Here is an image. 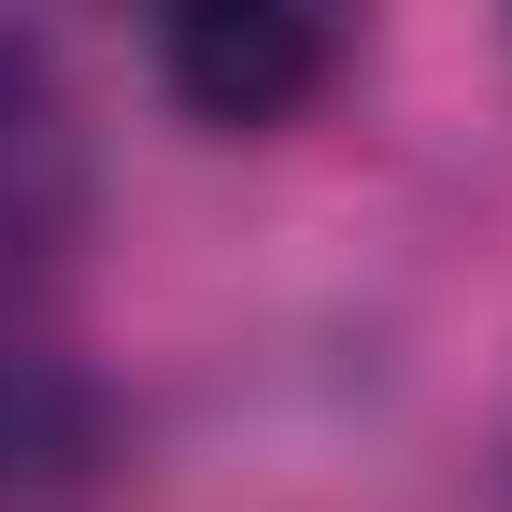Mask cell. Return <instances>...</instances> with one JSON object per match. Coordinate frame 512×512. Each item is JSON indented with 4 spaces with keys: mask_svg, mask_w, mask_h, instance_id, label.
<instances>
[{
    "mask_svg": "<svg viewBox=\"0 0 512 512\" xmlns=\"http://www.w3.org/2000/svg\"><path fill=\"white\" fill-rule=\"evenodd\" d=\"M342 57V0H157V72L214 128H285Z\"/></svg>",
    "mask_w": 512,
    "mask_h": 512,
    "instance_id": "6da1fadb",
    "label": "cell"
},
{
    "mask_svg": "<svg viewBox=\"0 0 512 512\" xmlns=\"http://www.w3.org/2000/svg\"><path fill=\"white\" fill-rule=\"evenodd\" d=\"M72 228V100L29 43H0V256Z\"/></svg>",
    "mask_w": 512,
    "mask_h": 512,
    "instance_id": "7a4b0ae2",
    "label": "cell"
}]
</instances>
